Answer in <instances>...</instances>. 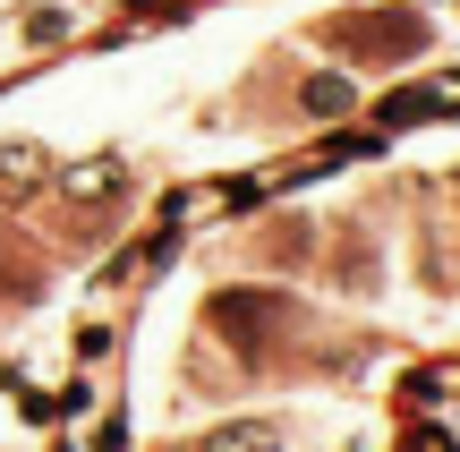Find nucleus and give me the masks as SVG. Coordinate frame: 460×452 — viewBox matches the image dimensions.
<instances>
[{"mask_svg":"<svg viewBox=\"0 0 460 452\" xmlns=\"http://www.w3.org/2000/svg\"><path fill=\"white\" fill-rule=\"evenodd\" d=\"M460 111V68L452 77H427V85H401L393 94V120H452Z\"/></svg>","mask_w":460,"mask_h":452,"instance_id":"nucleus-1","label":"nucleus"},{"mask_svg":"<svg viewBox=\"0 0 460 452\" xmlns=\"http://www.w3.org/2000/svg\"><path fill=\"white\" fill-rule=\"evenodd\" d=\"M68 26H77V0H43V9L17 17V43H60Z\"/></svg>","mask_w":460,"mask_h":452,"instance_id":"nucleus-2","label":"nucleus"},{"mask_svg":"<svg viewBox=\"0 0 460 452\" xmlns=\"http://www.w3.org/2000/svg\"><path fill=\"white\" fill-rule=\"evenodd\" d=\"M205 452H281V436H273V427H214Z\"/></svg>","mask_w":460,"mask_h":452,"instance_id":"nucleus-3","label":"nucleus"},{"mask_svg":"<svg viewBox=\"0 0 460 452\" xmlns=\"http://www.w3.org/2000/svg\"><path fill=\"white\" fill-rule=\"evenodd\" d=\"M307 111H349V77H315L307 85Z\"/></svg>","mask_w":460,"mask_h":452,"instance_id":"nucleus-4","label":"nucleus"}]
</instances>
